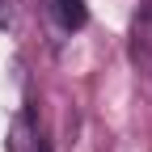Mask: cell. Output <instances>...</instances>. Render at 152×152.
Masks as SVG:
<instances>
[{
  "mask_svg": "<svg viewBox=\"0 0 152 152\" xmlns=\"http://www.w3.org/2000/svg\"><path fill=\"white\" fill-rule=\"evenodd\" d=\"M9 152H38V127L30 114H17L9 127Z\"/></svg>",
  "mask_w": 152,
  "mask_h": 152,
  "instance_id": "1",
  "label": "cell"
},
{
  "mask_svg": "<svg viewBox=\"0 0 152 152\" xmlns=\"http://www.w3.org/2000/svg\"><path fill=\"white\" fill-rule=\"evenodd\" d=\"M51 13H55V21H59L64 30H80V26L89 21L85 0H51Z\"/></svg>",
  "mask_w": 152,
  "mask_h": 152,
  "instance_id": "2",
  "label": "cell"
},
{
  "mask_svg": "<svg viewBox=\"0 0 152 152\" xmlns=\"http://www.w3.org/2000/svg\"><path fill=\"white\" fill-rule=\"evenodd\" d=\"M135 55L148 64V72H152V9L135 21Z\"/></svg>",
  "mask_w": 152,
  "mask_h": 152,
  "instance_id": "3",
  "label": "cell"
},
{
  "mask_svg": "<svg viewBox=\"0 0 152 152\" xmlns=\"http://www.w3.org/2000/svg\"><path fill=\"white\" fill-rule=\"evenodd\" d=\"M9 17H13V4H9V0H0V26H9Z\"/></svg>",
  "mask_w": 152,
  "mask_h": 152,
  "instance_id": "4",
  "label": "cell"
}]
</instances>
